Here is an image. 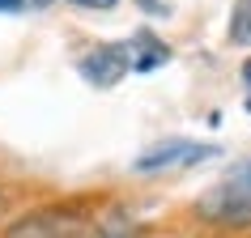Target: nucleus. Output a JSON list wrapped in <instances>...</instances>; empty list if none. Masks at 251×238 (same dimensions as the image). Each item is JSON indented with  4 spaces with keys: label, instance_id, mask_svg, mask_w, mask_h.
<instances>
[{
    "label": "nucleus",
    "instance_id": "1",
    "mask_svg": "<svg viewBox=\"0 0 251 238\" xmlns=\"http://www.w3.org/2000/svg\"><path fill=\"white\" fill-rule=\"evenodd\" d=\"M196 213L204 221H213V225H226V230H247L251 225V158L234 162V166L200 196Z\"/></svg>",
    "mask_w": 251,
    "mask_h": 238
},
{
    "label": "nucleus",
    "instance_id": "2",
    "mask_svg": "<svg viewBox=\"0 0 251 238\" xmlns=\"http://www.w3.org/2000/svg\"><path fill=\"white\" fill-rule=\"evenodd\" d=\"M4 238H98L94 225L77 213H64V209H47V213H30L22 221L9 225Z\"/></svg>",
    "mask_w": 251,
    "mask_h": 238
},
{
    "label": "nucleus",
    "instance_id": "3",
    "mask_svg": "<svg viewBox=\"0 0 251 238\" xmlns=\"http://www.w3.org/2000/svg\"><path fill=\"white\" fill-rule=\"evenodd\" d=\"M77 72L94 90H111L132 72V51H128V43H102V47H94L77 60Z\"/></svg>",
    "mask_w": 251,
    "mask_h": 238
},
{
    "label": "nucleus",
    "instance_id": "4",
    "mask_svg": "<svg viewBox=\"0 0 251 238\" xmlns=\"http://www.w3.org/2000/svg\"><path fill=\"white\" fill-rule=\"evenodd\" d=\"M217 153V145H196V141H162V145H153L149 153H141V158L132 162L136 174H153V170H171V166H196V162L213 158Z\"/></svg>",
    "mask_w": 251,
    "mask_h": 238
},
{
    "label": "nucleus",
    "instance_id": "5",
    "mask_svg": "<svg viewBox=\"0 0 251 238\" xmlns=\"http://www.w3.org/2000/svg\"><path fill=\"white\" fill-rule=\"evenodd\" d=\"M128 51H132V72H153V68L171 64V47L153 30H136L128 39Z\"/></svg>",
    "mask_w": 251,
    "mask_h": 238
},
{
    "label": "nucleus",
    "instance_id": "6",
    "mask_svg": "<svg viewBox=\"0 0 251 238\" xmlns=\"http://www.w3.org/2000/svg\"><path fill=\"white\" fill-rule=\"evenodd\" d=\"M94 234H98V238H141V225H136L124 209H111L102 221L94 225Z\"/></svg>",
    "mask_w": 251,
    "mask_h": 238
},
{
    "label": "nucleus",
    "instance_id": "7",
    "mask_svg": "<svg viewBox=\"0 0 251 238\" xmlns=\"http://www.w3.org/2000/svg\"><path fill=\"white\" fill-rule=\"evenodd\" d=\"M230 43L234 47H251V0H238L234 17H230Z\"/></svg>",
    "mask_w": 251,
    "mask_h": 238
},
{
    "label": "nucleus",
    "instance_id": "8",
    "mask_svg": "<svg viewBox=\"0 0 251 238\" xmlns=\"http://www.w3.org/2000/svg\"><path fill=\"white\" fill-rule=\"evenodd\" d=\"M136 4H141L145 13H158V17H166V13H171V4H166V0H136Z\"/></svg>",
    "mask_w": 251,
    "mask_h": 238
},
{
    "label": "nucleus",
    "instance_id": "9",
    "mask_svg": "<svg viewBox=\"0 0 251 238\" xmlns=\"http://www.w3.org/2000/svg\"><path fill=\"white\" fill-rule=\"evenodd\" d=\"M30 0H0V13H26Z\"/></svg>",
    "mask_w": 251,
    "mask_h": 238
},
{
    "label": "nucleus",
    "instance_id": "10",
    "mask_svg": "<svg viewBox=\"0 0 251 238\" xmlns=\"http://www.w3.org/2000/svg\"><path fill=\"white\" fill-rule=\"evenodd\" d=\"M68 4H81V9H115L119 0H68Z\"/></svg>",
    "mask_w": 251,
    "mask_h": 238
},
{
    "label": "nucleus",
    "instance_id": "11",
    "mask_svg": "<svg viewBox=\"0 0 251 238\" xmlns=\"http://www.w3.org/2000/svg\"><path fill=\"white\" fill-rule=\"evenodd\" d=\"M243 85H247V94H251V60L243 64Z\"/></svg>",
    "mask_w": 251,
    "mask_h": 238
},
{
    "label": "nucleus",
    "instance_id": "12",
    "mask_svg": "<svg viewBox=\"0 0 251 238\" xmlns=\"http://www.w3.org/2000/svg\"><path fill=\"white\" fill-rule=\"evenodd\" d=\"M243 106H247V115H251V94H247V98H243Z\"/></svg>",
    "mask_w": 251,
    "mask_h": 238
},
{
    "label": "nucleus",
    "instance_id": "13",
    "mask_svg": "<svg viewBox=\"0 0 251 238\" xmlns=\"http://www.w3.org/2000/svg\"><path fill=\"white\" fill-rule=\"evenodd\" d=\"M0 217H4V196H0Z\"/></svg>",
    "mask_w": 251,
    "mask_h": 238
}]
</instances>
